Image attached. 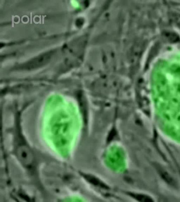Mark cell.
Listing matches in <instances>:
<instances>
[{
	"label": "cell",
	"instance_id": "1",
	"mask_svg": "<svg viewBox=\"0 0 180 202\" xmlns=\"http://www.w3.org/2000/svg\"><path fill=\"white\" fill-rule=\"evenodd\" d=\"M17 154L20 161L25 166H29L33 161V155L27 146L21 145L18 148Z\"/></svg>",
	"mask_w": 180,
	"mask_h": 202
},
{
	"label": "cell",
	"instance_id": "2",
	"mask_svg": "<svg viewBox=\"0 0 180 202\" xmlns=\"http://www.w3.org/2000/svg\"><path fill=\"white\" fill-rule=\"evenodd\" d=\"M131 196L133 198L137 200V201L140 202H153V200L149 197L146 196V195H141V194H135V193H131Z\"/></svg>",
	"mask_w": 180,
	"mask_h": 202
}]
</instances>
